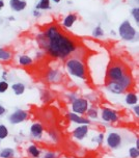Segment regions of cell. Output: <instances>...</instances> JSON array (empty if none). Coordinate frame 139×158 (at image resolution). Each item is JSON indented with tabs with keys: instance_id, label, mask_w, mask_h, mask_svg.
<instances>
[{
	"instance_id": "6da1fadb",
	"label": "cell",
	"mask_w": 139,
	"mask_h": 158,
	"mask_svg": "<svg viewBox=\"0 0 139 158\" xmlns=\"http://www.w3.org/2000/svg\"><path fill=\"white\" fill-rule=\"evenodd\" d=\"M38 42L48 54L55 58H67L77 49L75 40L60 31L58 26L54 24L48 26L38 36Z\"/></svg>"
},
{
	"instance_id": "7a4b0ae2",
	"label": "cell",
	"mask_w": 139,
	"mask_h": 158,
	"mask_svg": "<svg viewBox=\"0 0 139 158\" xmlns=\"http://www.w3.org/2000/svg\"><path fill=\"white\" fill-rule=\"evenodd\" d=\"M66 68L67 73L72 75L73 77L80 79L86 78V68H85V64L81 59L76 57L69 58L67 60Z\"/></svg>"
},
{
	"instance_id": "3957f363",
	"label": "cell",
	"mask_w": 139,
	"mask_h": 158,
	"mask_svg": "<svg viewBox=\"0 0 139 158\" xmlns=\"http://www.w3.org/2000/svg\"><path fill=\"white\" fill-rule=\"evenodd\" d=\"M118 35L124 41L127 42H131L134 41L137 36V31L133 25L131 24V22L129 20H125V21L121 22V24L118 27Z\"/></svg>"
},
{
	"instance_id": "277c9868",
	"label": "cell",
	"mask_w": 139,
	"mask_h": 158,
	"mask_svg": "<svg viewBox=\"0 0 139 158\" xmlns=\"http://www.w3.org/2000/svg\"><path fill=\"white\" fill-rule=\"evenodd\" d=\"M127 71L125 67L121 64H114L109 67L108 71H107V77L108 81H117L124 77L127 74Z\"/></svg>"
},
{
	"instance_id": "5b68a950",
	"label": "cell",
	"mask_w": 139,
	"mask_h": 158,
	"mask_svg": "<svg viewBox=\"0 0 139 158\" xmlns=\"http://www.w3.org/2000/svg\"><path fill=\"white\" fill-rule=\"evenodd\" d=\"M88 101L84 98H76L72 102V110L74 114H84L88 109Z\"/></svg>"
},
{
	"instance_id": "8992f818",
	"label": "cell",
	"mask_w": 139,
	"mask_h": 158,
	"mask_svg": "<svg viewBox=\"0 0 139 158\" xmlns=\"http://www.w3.org/2000/svg\"><path fill=\"white\" fill-rule=\"evenodd\" d=\"M27 118H28V112L26 110L17 109L16 111H14L13 114L10 115L8 120H10V124H13V125H17V124L23 123Z\"/></svg>"
},
{
	"instance_id": "52a82bcc",
	"label": "cell",
	"mask_w": 139,
	"mask_h": 158,
	"mask_svg": "<svg viewBox=\"0 0 139 158\" xmlns=\"http://www.w3.org/2000/svg\"><path fill=\"white\" fill-rule=\"evenodd\" d=\"M101 115H102V120L105 121V122L111 123V122H117L118 121L117 111H115L114 109L111 108H107V107L103 108L102 109Z\"/></svg>"
},
{
	"instance_id": "ba28073f",
	"label": "cell",
	"mask_w": 139,
	"mask_h": 158,
	"mask_svg": "<svg viewBox=\"0 0 139 158\" xmlns=\"http://www.w3.org/2000/svg\"><path fill=\"white\" fill-rule=\"evenodd\" d=\"M107 145L111 149H117L121 145V134L116 133V132H110L107 136Z\"/></svg>"
},
{
	"instance_id": "9c48e42d",
	"label": "cell",
	"mask_w": 139,
	"mask_h": 158,
	"mask_svg": "<svg viewBox=\"0 0 139 158\" xmlns=\"http://www.w3.org/2000/svg\"><path fill=\"white\" fill-rule=\"evenodd\" d=\"M88 133V127L87 125H80L78 126L77 128L74 129L73 131V136L78 140H82L84 139L85 136Z\"/></svg>"
},
{
	"instance_id": "30bf717a",
	"label": "cell",
	"mask_w": 139,
	"mask_h": 158,
	"mask_svg": "<svg viewBox=\"0 0 139 158\" xmlns=\"http://www.w3.org/2000/svg\"><path fill=\"white\" fill-rule=\"evenodd\" d=\"M107 89L111 93L116 95L123 94V93H125V91H126V89H125L118 81H108V83H107Z\"/></svg>"
},
{
	"instance_id": "8fae6325",
	"label": "cell",
	"mask_w": 139,
	"mask_h": 158,
	"mask_svg": "<svg viewBox=\"0 0 139 158\" xmlns=\"http://www.w3.org/2000/svg\"><path fill=\"white\" fill-rule=\"evenodd\" d=\"M67 118H69L71 122L79 124V125H88L90 123V121H88L87 118H82L77 114H74V112H69V114H67Z\"/></svg>"
},
{
	"instance_id": "7c38bea8",
	"label": "cell",
	"mask_w": 139,
	"mask_h": 158,
	"mask_svg": "<svg viewBox=\"0 0 139 158\" xmlns=\"http://www.w3.org/2000/svg\"><path fill=\"white\" fill-rule=\"evenodd\" d=\"M27 6L26 0H10V7L15 12H22Z\"/></svg>"
},
{
	"instance_id": "4fadbf2b",
	"label": "cell",
	"mask_w": 139,
	"mask_h": 158,
	"mask_svg": "<svg viewBox=\"0 0 139 158\" xmlns=\"http://www.w3.org/2000/svg\"><path fill=\"white\" fill-rule=\"evenodd\" d=\"M43 132H44V128H43L42 124L39 123H33L30 127V133L35 138H41L43 136Z\"/></svg>"
},
{
	"instance_id": "5bb4252c",
	"label": "cell",
	"mask_w": 139,
	"mask_h": 158,
	"mask_svg": "<svg viewBox=\"0 0 139 158\" xmlns=\"http://www.w3.org/2000/svg\"><path fill=\"white\" fill-rule=\"evenodd\" d=\"M78 17L76 14H69L66 18L63 19V21H62V25H63V27L66 28H72L73 25L75 24V22L77 21Z\"/></svg>"
},
{
	"instance_id": "9a60e30c",
	"label": "cell",
	"mask_w": 139,
	"mask_h": 158,
	"mask_svg": "<svg viewBox=\"0 0 139 158\" xmlns=\"http://www.w3.org/2000/svg\"><path fill=\"white\" fill-rule=\"evenodd\" d=\"M125 101L128 105H136L138 103V96L135 93H128L126 94V97H125Z\"/></svg>"
},
{
	"instance_id": "2e32d148",
	"label": "cell",
	"mask_w": 139,
	"mask_h": 158,
	"mask_svg": "<svg viewBox=\"0 0 139 158\" xmlns=\"http://www.w3.org/2000/svg\"><path fill=\"white\" fill-rule=\"evenodd\" d=\"M12 89L15 93V95L20 96V95H23L25 92V84L22 82H17L14 83L12 85Z\"/></svg>"
},
{
	"instance_id": "e0dca14e",
	"label": "cell",
	"mask_w": 139,
	"mask_h": 158,
	"mask_svg": "<svg viewBox=\"0 0 139 158\" xmlns=\"http://www.w3.org/2000/svg\"><path fill=\"white\" fill-rule=\"evenodd\" d=\"M13 57V54L10 51H8L7 49H3V48H0V60L3 61H8L10 60Z\"/></svg>"
},
{
	"instance_id": "ac0fdd59",
	"label": "cell",
	"mask_w": 139,
	"mask_h": 158,
	"mask_svg": "<svg viewBox=\"0 0 139 158\" xmlns=\"http://www.w3.org/2000/svg\"><path fill=\"white\" fill-rule=\"evenodd\" d=\"M15 156V150L12 148H4L0 152V158H13Z\"/></svg>"
},
{
	"instance_id": "d6986e66",
	"label": "cell",
	"mask_w": 139,
	"mask_h": 158,
	"mask_svg": "<svg viewBox=\"0 0 139 158\" xmlns=\"http://www.w3.org/2000/svg\"><path fill=\"white\" fill-rule=\"evenodd\" d=\"M33 63L32 58L28 55H21L19 57V64L21 66H24V67H28V66H31Z\"/></svg>"
},
{
	"instance_id": "ffe728a7",
	"label": "cell",
	"mask_w": 139,
	"mask_h": 158,
	"mask_svg": "<svg viewBox=\"0 0 139 158\" xmlns=\"http://www.w3.org/2000/svg\"><path fill=\"white\" fill-rule=\"evenodd\" d=\"M51 8V2L50 0H39V3L36 4V10H50Z\"/></svg>"
},
{
	"instance_id": "44dd1931",
	"label": "cell",
	"mask_w": 139,
	"mask_h": 158,
	"mask_svg": "<svg viewBox=\"0 0 139 158\" xmlns=\"http://www.w3.org/2000/svg\"><path fill=\"white\" fill-rule=\"evenodd\" d=\"M48 79H49L50 81H53V82L58 81L59 79H60V73H59V71H57V70H50L49 74H48Z\"/></svg>"
},
{
	"instance_id": "7402d4cb",
	"label": "cell",
	"mask_w": 139,
	"mask_h": 158,
	"mask_svg": "<svg viewBox=\"0 0 139 158\" xmlns=\"http://www.w3.org/2000/svg\"><path fill=\"white\" fill-rule=\"evenodd\" d=\"M28 152H29V154L33 158H39L41 156V151H39V149L35 145H31L29 148H28Z\"/></svg>"
},
{
	"instance_id": "603a6c76",
	"label": "cell",
	"mask_w": 139,
	"mask_h": 158,
	"mask_svg": "<svg viewBox=\"0 0 139 158\" xmlns=\"http://www.w3.org/2000/svg\"><path fill=\"white\" fill-rule=\"evenodd\" d=\"M104 35H105L104 29L100 26V25H98L97 27L93 28L92 36H95V38H101V36H104Z\"/></svg>"
},
{
	"instance_id": "cb8c5ba5",
	"label": "cell",
	"mask_w": 139,
	"mask_h": 158,
	"mask_svg": "<svg viewBox=\"0 0 139 158\" xmlns=\"http://www.w3.org/2000/svg\"><path fill=\"white\" fill-rule=\"evenodd\" d=\"M8 135V129L5 125H0V139H4Z\"/></svg>"
},
{
	"instance_id": "d4e9b609",
	"label": "cell",
	"mask_w": 139,
	"mask_h": 158,
	"mask_svg": "<svg viewBox=\"0 0 139 158\" xmlns=\"http://www.w3.org/2000/svg\"><path fill=\"white\" fill-rule=\"evenodd\" d=\"M10 87V84L6 80H1L0 81V94H3Z\"/></svg>"
},
{
	"instance_id": "484cf974",
	"label": "cell",
	"mask_w": 139,
	"mask_h": 158,
	"mask_svg": "<svg viewBox=\"0 0 139 158\" xmlns=\"http://www.w3.org/2000/svg\"><path fill=\"white\" fill-rule=\"evenodd\" d=\"M131 14H132V17H133V19H134V21L136 22V24H138L139 23V7L136 6L133 8Z\"/></svg>"
},
{
	"instance_id": "4316f807",
	"label": "cell",
	"mask_w": 139,
	"mask_h": 158,
	"mask_svg": "<svg viewBox=\"0 0 139 158\" xmlns=\"http://www.w3.org/2000/svg\"><path fill=\"white\" fill-rule=\"evenodd\" d=\"M129 154H130V157H131V158H138V156H139V149H137L136 147L130 148Z\"/></svg>"
},
{
	"instance_id": "83f0119b",
	"label": "cell",
	"mask_w": 139,
	"mask_h": 158,
	"mask_svg": "<svg viewBox=\"0 0 139 158\" xmlns=\"http://www.w3.org/2000/svg\"><path fill=\"white\" fill-rule=\"evenodd\" d=\"M87 115L90 118H98V110L97 109H93V108H88L86 111Z\"/></svg>"
},
{
	"instance_id": "f1b7e54d",
	"label": "cell",
	"mask_w": 139,
	"mask_h": 158,
	"mask_svg": "<svg viewBox=\"0 0 139 158\" xmlns=\"http://www.w3.org/2000/svg\"><path fill=\"white\" fill-rule=\"evenodd\" d=\"M43 158H56V154L53 152H48L47 154H45V156Z\"/></svg>"
},
{
	"instance_id": "f546056e",
	"label": "cell",
	"mask_w": 139,
	"mask_h": 158,
	"mask_svg": "<svg viewBox=\"0 0 139 158\" xmlns=\"http://www.w3.org/2000/svg\"><path fill=\"white\" fill-rule=\"evenodd\" d=\"M5 112H6V109H5L4 106L0 105V117H2V115L5 114Z\"/></svg>"
},
{
	"instance_id": "4dcf8cb0",
	"label": "cell",
	"mask_w": 139,
	"mask_h": 158,
	"mask_svg": "<svg viewBox=\"0 0 139 158\" xmlns=\"http://www.w3.org/2000/svg\"><path fill=\"white\" fill-rule=\"evenodd\" d=\"M134 111H135V114L136 115H139V106H138V104H136V105H134Z\"/></svg>"
},
{
	"instance_id": "1f68e13d",
	"label": "cell",
	"mask_w": 139,
	"mask_h": 158,
	"mask_svg": "<svg viewBox=\"0 0 139 158\" xmlns=\"http://www.w3.org/2000/svg\"><path fill=\"white\" fill-rule=\"evenodd\" d=\"M103 139H104V135H103V134H100V135H99V138H98L99 143H102V142H103Z\"/></svg>"
},
{
	"instance_id": "d6a6232c",
	"label": "cell",
	"mask_w": 139,
	"mask_h": 158,
	"mask_svg": "<svg viewBox=\"0 0 139 158\" xmlns=\"http://www.w3.org/2000/svg\"><path fill=\"white\" fill-rule=\"evenodd\" d=\"M33 16H35V17H39V16H41V13H39V10H33Z\"/></svg>"
},
{
	"instance_id": "836d02e7",
	"label": "cell",
	"mask_w": 139,
	"mask_h": 158,
	"mask_svg": "<svg viewBox=\"0 0 139 158\" xmlns=\"http://www.w3.org/2000/svg\"><path fill=\"white\" fill-rule=\"evenodd\" d=\"M4 7V1L3 0H0V10Z\"/></svg>"
},
{
	"instance_id": "e575fe53",
	"label": "cell",
	"mask_w": 139,
	"mask_h": 158,
	"mask_svg": "<svg viewBox=\"0 0 139 158\" xmlns=\"http://www.w3.org/2000/svg\"><path fill=\"white\" fill-rule=\"evenodd\" d=\"M136 148L139 149V138H136Z\"/></svg>"
},
{
	"instance_id": "d590c367",
	"label": "cell",
	"mask_w": 139,
	"mask_h": 158,
	"mask_svg": "<svg viewBox=\"0 0 139 158\" xmlns=\"http://www.w3.org/2000/svg\"><path fill=\"white\" fill-rule=\"evenodd\" d=\"M53 2H55V3H59V2L61 1V0H52Z\"/></svg>"
},
{
	"instance_id": "8d00e7d4",
	"label": "cell",
	"mask_w": 139,
	"mask_h": 158,
	"mask_svg": "<svg viewBox=\"0 0 139 158\" xmlns=\"http://www.w3.org/2000/svg\"><path fill=\"white\" fill-rule=\"evenodd\" d=\"M0 146H1V139H0Z\"/></svg>"
},
{
	"instance_id": "74e56055",
	"label": "cell",
	"mask_w": 139,
	"mask_h": 158,
	"mask_svg": "<svg viewBox=\"0 0 139 158\" xmlns=\"http://www.w3.org/2000/svg\"><path fill=\"white\" fill-rule=\"evenodd\" d=\"M87 158H93V157H87Z\"/></svg>"
}]
</instances>
